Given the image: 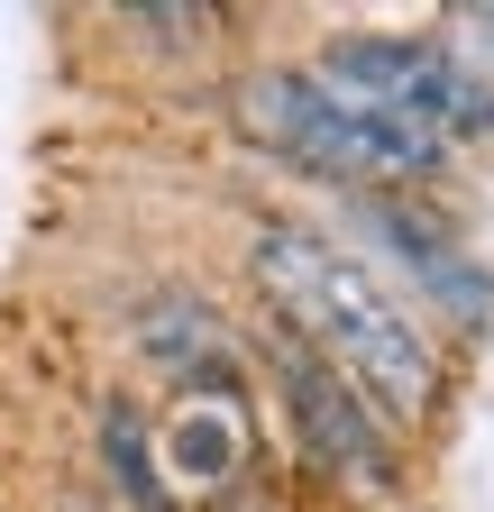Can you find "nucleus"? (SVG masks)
I'll return each mask as SVG.
<instances>
[{
  "label": "nucleus",
  "instance_id": "f257e3e1",
  "mask_svg": "<svg viewBox=\"0 0 494 512\" xmlns=\"http://www.w3.org/2000/svg\"><path fill=\"white\" fill-rule=\"evenodd\" d=\"M257 284L275 293L284 320H302L366 394L385 412H421L430 403V348L412 330V311L357 266L348 247H330L321 229H293V220H266L257 229Z\"/></svg>",
  "mask_w": 494,
  "mask_h": 512
},
{
  "label": "nucleus",
  "instance_id": "20e7f679",
  "mask_svg": "<svg viewBox=\"0 0 494 512\" xmlns=\"http://www.w3.org/2000/svg\"><path fill=\"white\" fill-rule=\"evenodd\" d=\"M101 448H110V476L129 485V503H138V512H165V485H156V467H147V430H138L129 403L101 412Z\"/></svg>",
  "mask_w": 494,
  "mask_h": 512
},
{
  "label": "nucleus",
  "instance_id": "423d86ee",
  "mask_svg": "<svg viewBox=\"0 0 494 512\" xmlns=\"http://www.w3.org/2000/svg\"><path fill=\"white\" fill-rule=\"evenodd\" d=\"M458 37H467V55H476L467 83H485V64H494V10H458Z\"/></svg>",
  "mask_w": 494,
  "mask_h": 512
},
{
  "label": "nucleus",
  "instance_id": "7ed1b4c3",
  "mask_svg": "<svg viewBox=\"0 0 494 512\" xmlns=\"http://www.w3.org/2000/svg\"><path fill=\"white\" fill-rule=\"evenodd\" d=\"M284 403H293V421H302V439H312V458L321 467H348L357 485H394V448H385V430L366 421V403L348 394V384L321 366V357H302V348H284Z\"/></svg>",
  "mask_w": 494,
  "mask_h": 512
},
{
  "label": "nucleus",
  "instance_id": "39448f33",
  "mask_svg": "<svg viewBox=\"0 0 494 512\" xmlns=\"http://www.w3.org/2000/svg\"><path fill=\"white\" fill-rule=\"evenodd\" d=\"M229 458H238V430H229V421L193 412V421L174 430V467H183V476H202V485H220V476H229Z\"/></svg>",
  "mask_w": 494,
  "mask_h": 512
},
{
  "label": "nucleus",
  "instance_id": "f03ea898",
  "mask_svg": "<svg viewBox=\"0 0 494 512\" xmlns=\"http://www.w3.org/2000/svg\"><path fill=\"white\" fill-rule=\"evenodd\" d=\"M238 110H247V128H257L266 147L302 156L312 174H421L430 165V147H412V138H394L385 119L348 110L312 74H257Z\"/></svg>",
  "mask_w": 494,
  "mask_h": 512
}]
</instances>
